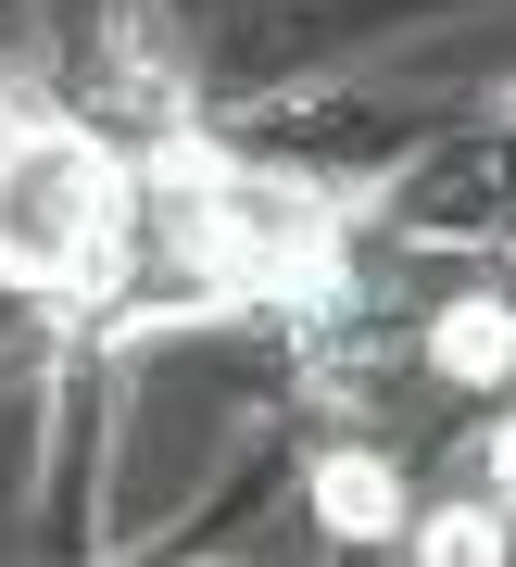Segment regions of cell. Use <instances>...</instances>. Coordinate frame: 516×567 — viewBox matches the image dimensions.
Instances as JSON below:
<instances>
[{
    "mask_svg": "<svg viewBox=\"0 0 516 567\" xmlns=\"http://www.w3.org/2000/svg\"><path fill=\"white\" fill-rule=\"evenodd\" d=\"M429 353H441V379L504 391V365H516V316H504V303H454V316L429 328Z\"/></svg>",
    "mask_w": 516,
    "mask_h": 567,
    "instance_id": "3",
    "label": "cell"
},
{
    "mask_svg": "<svg viewBox=\"0 0 516 567\" xmlns=\"http://www.w3.org/2000/svg\"><path fill=\"white\" fill-rule=\"evenodd\" d=\"M416 567H504V505H441L416 529Z\"/></svg>",
    "mask_w": 516,
    "mask_h": 567,
    "instance_id": "4",
    "label": "cell"
},
{
    "mask_svg": "<svg viewBox=\"0 0 516 567\" xmlns=\"http://www.w3.org/2000/svg\"><path fill=\"white\" fill-rule=\"evenodd\" d=\"M126 240V164L89 152L76 126H25L0 152V278L25 290H89Z\"/></svg>",
    "mask_w": 516,
    "mask_h": 567,
    "instance_id": "1",
    "label": "cell"
},
{
    "mask_svg": "<svg viewBox=\"0 0 516 567\" xmlns=\"http://www.w3.org/2000/svg\"><path fill=\"white\" fill-rule=\"evenodd\" d=\"M316 517L340 529V543H378V529L403 517V492H391L378 454H328V466H316Z\"/></svg>",
    "mask_w": 516,
    "mask_h": 567,
    "instance_id": "2",
    "label": "cell"
}]
</instances>
